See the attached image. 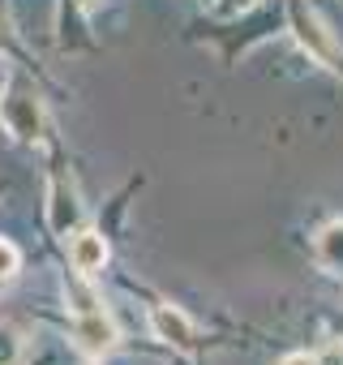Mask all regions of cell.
I'll return each instance as SVG.
<instances>
[{
  "label": "cell",
  "mask_w": 343,
  "mask_h": 365,
  "mask_svg": "<svg viewBox=\"0 0 343 365\" xmlns=\"http://www.w3.org/2000/svg\"><path fill=\"white\" fill-rule=\"evenodd\" d=\"M48 224H52L56 232H69V228H78V224H82V202H78V194H73L69 185H52Z\"/></svg>",
  "instance_id": "6"
},
{
  "label": "cell",
  "mask_w": 343,
  "mask_h": 365,
  "mask_svg": "<svg viewBox=\"0 0 343 365\" xmlns=\"http://www.w3.org/2000/svg\"><path fill=\"white\" fill-rule=\"evenodd\" d=\"M86 365H99V361H86Z\"/></svg>",
  "instance_id": "14"
},
{
  "label": "cell",
  "mask_w": 343,
  "mask_h": 365,
  "mask_svg": "<svg viewBox=\"0 0 343 365\" xmlns=\"http://www.w3.org/2000/svg\"><path fill=\"white\" fill-rule=\"evenodd\" d=\"M339 335H343V322H339Z\"/></svg>",
  "instance_id": "13"
},
{
  "label": "cell",
  "mask_w": 343,
  "mask_h": 365,
  "mask_svg": "<svg viewBox=\"0 0 343 365\" xmlns=\"http://www.w3.org/2000/svg\"><path fill=\"white\" fill-rule=\"evenodd\" d=\"M279 365H317V356H313V352H287Z\"/></svg>",
  "instance_id": "11"
},
{
  "label": "cell",
  "mask_w": 343,
  "mask_h": 365,
  "mask_svg": "<svg viewBox=\"0 0 343 365\" xmlns=\"http://www.w3.org/2000/svg\"><path fill=\"white\" fill-rule=\"evenodd\" d=\"M73 339L86 356H103L112 344H116V322L103 314V305H90V309H78L73 314Z\"/></svg>",
  "instance_id": "2"
},
{
  "label": "cell",
  "mask_w": 343,
  "mask_h": 365,
  "mask_svg": "<svg viewBox=\"0 0 343 365\" xmlns=\"http://www.w3.org/2000/svg\"><path fill=\"white\" fill-rule=\"evenodd\" d=\"M150 331H154L163 344H176V348H189V344H194V335H198V331H194V322H189V314H185V309H176V305H167V301L150 309Z\"/></svg>",
  "instance_id": "5"
},
{
  "label": "cell",
  "mask_w": 343,
  "mask_h": 365,
  "mask_svg": "<svg viewBox=\"0 0 343 365\" xmlns=\"http://www.w3.org/2000/svg\"><path fill=\"white\" fill-rule=\"evenodd\" d=\"M78 5H82V9H90V5H95V0H78Z\"/></svg>",
  "instance_id": "12"
},
{
  "label": "cell",
  "mask_w": 343,
  "mask_h": 365,
  "mask_svg": "<svg viewBox=\"0 0 343 365\" xmlns=\"http://www.w3.org/2000/svg\"><path fill=\"white\" fill-rule=\"evenodd\" d=\"M313 250H317V262H322L326 271H334V275H343V220H334V224H326V228L317 232V241H313Z\"/></svg>",
  "instance_id": "7"
},
{
  "label": "cell",
  "mask_w": 343,
  "mask_h": 365,
  "mask_svg": "<svg viewBox=\"0 0 343 365\" xmlns=\"http://www.w3.org/2000/svg\"><path fill=\"white\" fill-rule=\"evenodd\" d=\"M253 5H262V0H215V18H241Z\"/></svg>",
  "instance_id": "9"
},
{
  "label": "cell",
  "mask_w": 343,
  "mask_h": 365,
  "mask_svg": "<svg viewBox=\"0 0 343 365\" xmlns=\"http://www.w3.org/2000/svg\"><path fill=\"white\" fill-rule=\"evenodd\" d=\"M292 31H296L300 48H305L317 65H326V69H343V65H339V48H334L330 31L322 26V18L305 5V0H292Z\"/></svg>",
  "instance_id": "1"
},
{
  "label": "cell",
  "mask_w": 343,
  "mask_h": 365,
  "mask_svg": "<svg viewBox=\"0 0 343 365\" xmlns=\"http://www.w3.org/2000/svg\"><path fill=\"white\" fill-rule=\"evenodd\" d=\"M107 241H103V232H95V228H82L73 241H69V262H73V271L78 275H99L103 267H107Z\"/></svg>",
  "instance_id": "3"
},
{
  "label": "cell",
  "mask_w": 343,
  "mask_h": 365,
  "mask_svg": "<svg viewBox=\"0 0 343 365\" xmlns=\"http://www.w3.org/2000/svg\"><path fill=\"white\" fill-rule=\"evenodd\" d=\"M18 267H22V254H18V245L0 237V279H14V275H18Z\"/></svg>",
  "instance_id": "8"
},
{
  "label": "cell",
  "mask_w": 343,
  "mask_h": 365,
  "mask_svg": "<svg viewBox=\"0 0 343 365\" xmlns=\"http://www.w3.org/2000/svg\"><path fill=\"white\" fill-rule=\"evenodd\" d=\"M14 361H18V339L0 335V365H14Z\"/></svg>",
  "instance_id": "10"
},
{
  "label": "cell",
  "mask_w": 343,
  "mask_h": 365,
  "mask_svg": "<svg viewBox=\"0 0 343 365\" xmlns=\"http://www.w3.org/2000/svg\"><path fill=\"white\" fill-rule=\"evenodd\" d=\"M0 116H5V125H9V133H18V138H39V125H43V116H39V99L35 95H26V91H14L5 103H0Z\"/></svg>",
  "instance_id": "4"
}]
</instances>
